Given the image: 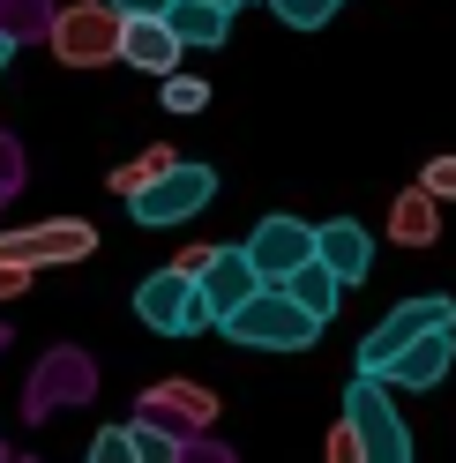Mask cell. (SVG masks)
Here are the masks:
<instances>
[{"mask_svg":"<svg viewBox=\"0 0 456 463\" xmlns=\"http://www.w3.org/2000/svg\"><path fill=\"white\" fill-rule=\"evenodd\" d=\"M389 232H396V247H434V232H442V194L434 187H404L389 202Z\"/></svg>","mask_w":456,"mask_h":463,"instance_id":"cell-15","label":"cell"},{"mask_svg":"<svg viewBox=\"0 0 456 463\" xmlns=\"http://www.w3.org/2000/svg\"><path fill=\"white\" fill-rule=\"evenodd\" d=\"M217 329H224V344H240V352H307L329 322H322V314H307L284 284H262V292H254L247 307H233Z\"/></svg>","mask_w":456,"mask_h":463,"instance_id":"cell-1","label":"cell"},{"mask_svg":"<svg viewBox=\"0 0 456 463\" xmlns=\"http://www.w3.org/2000/svg\"><path fill=\"white\" fill-rule=\"evenodd\" d=\"M8 61H15V38H8V31H0V75H8Z\"/></svg>","mask_w":456,"mask_h":463,"instance_id":"cell-29","label":"cell"},{"mask_svg":"<svg viewBox=\"0 0 456 463\" xmlns=\"http://www.w3.org/2000/svg\"><path fill=\"white\" fill-rule=\"evenodd\" d=\"M210 254H217V247H180V269H187V277H203V269H210Z\"/></svg>","mask_w":456,"mask_h":463,"instance_id":"cell-27","label":"cell"},{"mask_svg":"<svg viewBox=\"0 0 456 463\" xmlns=\"http://www.w3.org/2000/svg\"><path fill=\"white\" fill-rule=\"evenodd\" d=\"M180 165V150H165V142H150V150H142V157H128V165H112V194H142V187H150V180H165V172H173Z\"/></svg>","mask_w":456,"mask_h":463,"instance_id":"cell-18","label":"cell"},{"mask_svg":"<svg viewBox=\"0 0 456 463\" xmlns=\"http://www.w3.org/2000/svg\"><path fill=\"white\" fill-rule=\"evenodd\" d=\"M98 254V224L90 217H45L23 232H0V262L15 269H52V262H90Z\"/></svg>","mask_w":456,"mask_h":463,"instance_id":"cell-5","label":"cell"},{"mask_svg":"<svg viewBox=\"0 0 456 463\" xmlns=\"http://www.w3.org/2000/svg\"><path fill=\"white\" fill-rule=\"evenodd\" d=\"M210 202H217V172L180 157L165 180H150L142 194H128V217L150 224V232H165V224H180V217H195V210H210Z\"/></svg>","mask_w":456,"mask_h":463,"instance_id":"cell-7","label":"cell"},{"mask_svg":"<svg viewBox=\"0 0 456 463\" xmlns=\"http://www.w3.org/2000/svg\"><path fill=\"white\" fill-rule=\"evenodd\" d=\"M31 277H38V269H15V262H0V307H8V299H23V292H31Z\"/></svg>","mask_w":456,"mask_h":463,"instance_id":"cell-26","label":"cell"},{"mask_svg":"<svg viewBox=\"0 0 456 463\" xmlns=\"http://www.w3.org/2000/svg\"><path fill=\"white\" fill-rule=\"evenodd\" d=\"M165 15L180 23V38H187L195 52H210V45L233 38V8H224V0H173Z\"/></svg>","mask_w":456,"mask_h":463,"instance_id":"cell-16","label":"cell"},{"mask_svg":"<svg viewBox=\"0 0 456 463\" xmlns=\"http://www.w3.org/2000/svg\"><path fill=\"white\" fill-rule=\"evenodd\" d=\"M157 98H165V112L180 120V112H203V105H210V82H203V75H180V68H173V75H165V90H157Z\"/></svg>","mask_w":456,"mask_h":463,"instance_id":"cell-20","label":"cell"},{"mask_svg":"<svg viewBox=\"0 0 456 463\" xmlns=\"http://www.w3.org/2000/svg\"><path fill=\"white\" fill-rule=\"evenodd\" d=\"M315 254H322L345 284H366V269H375V240H366L359 217H329V224L315 232Z\"/></svg>","mask_w":456,"mask_h":463,"instance_id":"cell-14","label":"cell"},{"mask_svg":"<svg viewBox=\"0 0 456 463\" xmlns=\"http://www.w3.org/2000/svg\"><path fill=\"white\" fill-rule=\"evenodd\" d=\"M419 180L434 187L442 202H456V150H449V157H426V172H419Z\"/></svg>","mask_w":456,"mask_h":463,"instance_id":"cell-25","label":"cell"},{"mask_svg":"<svg viewBox=\"0 0 456 463\" xmlns=\"http://www.w3.org/2000/svg\"><path fill=\"white\" fill-rule=\"evenodd\" d=\"M90 456H98V463H120V456H135V433H128V426H105L98 441H90Z\"/></svg>","mask_w":456,"mask_h":463,"instance_id":"cell-24","label":"cell"},{"mask_svg":"<svg viewBox=\"0 0 456 463\" xmlns=\"http://www.w3.org/2000/svg\"><path fill=\"white\" fill-rule=\"evenodd\" d=\"M442 322H456V299H449V292H426V299H404V307H389L382 322L359 336V359H352V366L382 373L396 352H404V344H419L426 329H442Z\"/></svg>","mask_w":456,"mask_h":463,"instance_id":"cell-8","label":"cell"},{"mask_svg":"<svg viewBox=\"0 0 456 463\" xmlns=\"http://www.w3.org/2000/svg\"><path fill=\"white\" fill-rule=\"evenodd\" d=\"M0 202H8V187H0Z\"/></svg>","mask_w":456,"mask_h":463,"instance_id":"cell-32","label":"cell"},{"mask_svg":"<svg viewBox=\"0 0 456 463\" xmlns=\"http://www.w3.org/2000/svg\"><path fill=\"white\" fill-rule=\"evenodd\" d=\"M23 172H31V165H23V142H15V135H0V187L23 194Z\"/></svg>","mask_w":456,"mask_h":463,"instance_id":"cell-23","label":"cell"},{"mask_svg":"<svg viewBox=\"0 0 456 463\" xmlns=\"http://www.w3.org/2000/svg\"><path fill=\"white\" fill-rule=\"evenodd\" d=\"M449 359H456V322H442V329H426L419 344H404V352L382 366V382L389 389H434L449 373Z\"/></svg>","mask_w":456,"mask_h":463,"instance_id":"cell-13","label":"cell"},{"mask_svg":"<svg viewBox=\"0 0 456 463\" xmlns=\"http://www.w3.org/2000/svg\"><path fill=\"white\" fill-rule=\"evenodd\" d=\"M52 15H61V8H52V0H0V31H8L15 45L45 38V31H52Z\"/></svg>","mask_w":456,"mask_h":463,"instance_id":"cell-19","label":"cell"},{"mask_svg":"<svg viewBox=\"0 0 456 463\" xmlns=\"http://www.w3.org/2000/svg\"><path fill=\"white\" fill-rule=\"evenodd\" d=\"M315 232H322V224H299V217H284V210H277V217H262V224L247 232L254 269H262L270 284H284L299 262H315Z\"/></svg>","mask_w":456,"mask_h":463,"instance_id":"cell-10","label":"cell"},{"mask_svg":"<svg viewBox=\"0 0 456 463\" xmlns=\"http://www.w3.org/2000/svg\"><path fill=\"white\" fill-rule=\"evenodd\" d=\"M345 419L359 426V441H366V463H412V433L404 419H396V403H389V382L382 373H352V389H345Z\"/></svg>","mask_w":456,"mask_h":463,"instance_id":"cell-3","label":"cell"},{"mask_svg":"<svg viewBox=\"0 0 456 463\" xmlns=\"http://www.w3.org/2000/svg\"><path fill=\"white\" fill-rule=\"evenodd\" d=\"M180 52H187V38H180V23H173V15H128V31H120V61H128V68L173 75V68H180Z\"/></svg>","mask_w":456,"mask_h":463,"instance_id":"cell-12","label":"cell"},{"mask_svg":"<svg viewBox=\"0 0 456 463\" xmlns=\"http://www.w3.org/2000/svg\"><path fill=\"white\" fill-rule=\"evenodd\" d=\"M120 31H128V15L112 8V0H68L61 15H52V61L61 68H112L120 61Z\"/></svg>","mask_w":456,"mask_h":463,"instance_id":"cell-2","label":"cell"},{"mask_svg":"<svg viewBox=\"0 0 456 463\" xmlns=\"http://www.w3.org/2000/svg\"><path fill=\"white\" fill-rule=\"evenodd\" d=\"M135 411L142 419H165L173 433H203V426H217V396L203 382H150Z\"/></svg>","mask_w":456,"mask_h":463,"instance_id":"cell-11","label":"cell"},{"mask_svg":"<svg viewBox=\"0 0 456 463\" xmlns=\"http://www.w3.org/2000/svg\"><path fill=\"white\" fill-rule=\"evenodd\" d=\"M135 314H142V329H157V336H195V329H217V322H210V307H203V284H195L180 262L135 284Z\"/></svg>","mask_w":456,"mask_h":463,"instance_id":"cell-4","label":"cell"},{"mask_svg":"<svg viewBox=\"0 0 456 463\" xmlns=\"http://www.w3.org/2000/svg\"><path fill=\"white\" fill-rule=\"evenodd\" d=\"M112 8H120V15H165L173 0H112Z\"/></svg>","mask_w":456,"mask_h":463,"instance_id":"cell-28","label":"cell"},{"mask_svg":"<svg viewBox=\"0 0 456 463\" xmlns=\"http://www.w3.org/2000/svg\"><path fill=\"white\" fill-rule=\"evenodd\" d=\"M195 284H203V307H210V322H224V314H233V307H247L254 292H262V269H254V254H247V240H224L217 254H210V269L203 277H195Z\"/></svg>","mask_w":456,"mask_h":463,"instance_id":"cell-9","label":"cell"},{"mask_svg":"<svg viewBox=\"0 0 456 463\" xmlns=\"http://www.w3.org/2000/svg\"><path fill=\"white\" fill-rule=\"evenodd\" d=\"M224 8H247V0H224Z\"/></svg>","mask_w":456,"mask_h":463,"instance_id":"cell-31","label":"cell"},{"mask_svg":"<svg viewBox=\"0 0 456 463\" xmlns=\"http://www.w3.org/2000/svg\"><path fill=\"white\" fill-rule=\"evenodd\" d=\"M284 292H292L307 314H322V322H329V314H337V292H345V277H337L322 254H315V262H299L292 277H284Z\"/></svg>","mask_w":456,"mask_h":463,"instance_id":"cell-17","label":"cell"},{"mask_svg":"<svg viewBox=\"0 0 456 463\" xmlns=\"http://www.w3.org/2000/svg\"><path fill=\"white\" fill-rule=\"evenodd\" d=\"M262 8H277L284 23H292V31H322V23L345 8V0H262Z\"/></svg>","mask_w":456,"mask_h":463,"instance_id":"cell-21","label":"cell"},{"mask_svg":"<svg viewBox=\"0 0 456 463\" xmlns=\"http://www.w3.org/2000/svg\"><path fill=\"white\" fill-rule=\"evenodd\" d=\"M98 396V366L90 352L75 344H52V352L31 366V389H23V419H52V411H75V403Z\"/></svg>","mask_w":456,"mask_h":463,"instance_id":"cell-6","label":"cell"},{"mask_svg":"<svg viewBox=\"0 0 456 463\" xmlns=\"http://www.w3.org/2000/svg\"><path fill=\"white\" fill-rule=\"evenodd\" d=\"M0 352H8V322H0Z\"/></svg>","mask_w":456,"mask_h":463,"instance_id":"cell-30","label":"cell"},{"mask_svg":"<svg viewBox=\"0 0 456 463\" xmlns=\"http://www.w3.org/2000/svg\"><path fill=\"white\" fill-rule=\"evenodd\" d=\"M322 449H329V463H366V441H359V426H352V419H345V426H329V441H322Z\"/></svg>","mask_w":456,"mask_h":463,"instance_id":"cell-22","label":"cell"}]
</instances>
